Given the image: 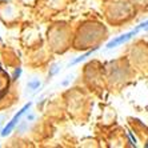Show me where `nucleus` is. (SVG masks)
Returning <instances> with one entry per match:
<instances>
[{
  "mask_svg": "<svg viewBox=\"0 0 148 148\" xmlns=\"http://www.w3.org/2000/svg\"><path fill=\"white\" fill-rule=\"evenodd\" d=\"M95 49H96V48H93L92 51H88V52H87V53H84V55H82V56H80V58H77V59H76V60H73V62L71 63V64H76V63H80V62H83V60H84V59H86V58H88V56H90L91 53H92V52L95 51Z\"/></svg>",
  "mask_w": 148,
  "mask_h": 148,
  "instance_id": "nucleus-2",
  "label": "nucleus"
},
{
  "mask_svg": "<svg viewBox=\"0 0 148 148\" xmlns=\"http://www.w3.org/2000/svg\"><path fill=\"white\" fill-rule=\"evenodd\" d=\"M28 108H29V104H27V106H24V108H23V110H21L20 112H19V114H17L16 116H15L14 119H12V120L10 121V124H8L7 127H5V128H4V130H3V132H1V136H7V135H10V134H11V131H12V130H14V128H15V125H16V123H17V121H19V119H20V116H21V115H23V114H24V112L28 110Z\"/></svg>",
  "mask_w": 148,
  "mask_h": 148,
  "instance_id": "nucleus-1",
  "label": "nucleus"
},
{
  "mask_svg": "<svg viewBox=\"0 0 148 148\" xmlns=\"http://www.w3.org/2000/svg\"><path fill=\"white\" fill-rule=\"evenodd\" d=\"M39 86H40V83H39V80H34V82L29 83V88H31V90H35V88H38Z\"/></svg>",
  "mask_w": 148,
  "mask_h": 148,
  "instance_id": "nucleus-3",
  "label": "nucleus"
}]
</instances>
